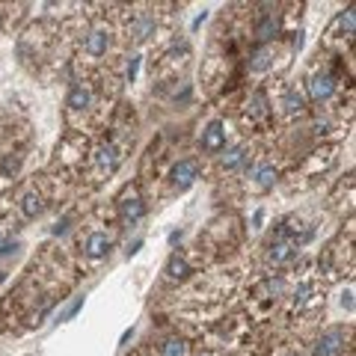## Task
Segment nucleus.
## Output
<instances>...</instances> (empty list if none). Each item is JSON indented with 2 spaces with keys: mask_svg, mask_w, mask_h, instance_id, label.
Wrapping results in <instances>:
<instances>
[{
  "mask_svg": "<svg viewBox=\"0 0 356 356\" xmlns=\"http://www.w3.org/2000/svg\"><path fill=\"white\" fill-rule=\"evenodd\" d=\"M77 280H81V270L69 247L44 243L24 276L13 285V291L0 300V332L21 336L27 330L42 327V321L77 285Z\"/></svg>",
  "mask_w": 356,
  "mask_h": 356,
  "instance_id": "nucleus-1",
  "label": "nucleus"
},
{
  "mask_svg": "<svg viewBox=\"0 0 356 356\" xmlns=\"http://www.w3.org/2000/svg\"><path fill=\"white\" fill-rule=\"evenodd\" d=\"M15 57L33 77L44 83H54L60 77L72 81L77 74L69 33L60 18H36L21 27L15 39Z\"/></svg>",
  "mask_w": 356,
  "mask_h": 356,
  "instance_id": "nucleus-2",
  "label": "nucleus"
},
{
  "mask_svg": "<svg viewBox=\"0 0 356 356\" xmlns=\"http://www.w3.org/2000/svg\"><path fill=\"white\" fill-rule=\"evenodd\" d=\"M134 143H137V113H134V104L119 102L104 134H98V137L89 143L77 196H89V193H95L98 187H104L110 178L122 170V163L128 161Z\"/></svg>",
  "mask_w": 356,
  "mask_h": 356,
  "instance_id": "nucleus-3",
  "label": "nucleus"
},
{
  "mask_svg": "<svg viewBox=\"0 0 356 356\" xmlns=\"http://www.w3.org/2000/svg\"><path fill=\"white\" fill-rule=\"evenodd\" d=\"M300 83L312 104V113L339 116L344 122L353 119V54L336 57L318 48Z\"/></svg>",
  "mask_w": 356,
  "mask_h": 356,
  "instance_id": "nucleus-4",
  "label": "nucleus"
},
{
  "mask_svg": "<svg viewBox=\"0 0 356 356\" xmlns=\"http://www.w3.org/2000/svg\"><path fill=\"white\" fill-rule=\"evenodd\" d=\"M122 235H125V232H122L110 205H95V208L83 211V214L77 217V226L72 232V243H69V252H72L81 276L107 264V259L113 255Z\"/></svg>",
  "mask_w": 356,
  "mask_h": 356,
  "instance_id": "nucleus-5",
  "label": "nucleus"
},
{
  "mask_svg": "<svg viewBox=\"0 0 356 356\" xmlns=\"http://www.w3.org/2000/svg\"><path fill=\"white\" fill-rule=\"evenodd\" d=\"M315 238V222L306 220L303 214H285L273 222L261 241L255 261H250V270H270L285 273L303 259V247Z\"/></svg>",
  "mask_w": 356,
  "mask_h": 356,
  "instance_id": "nucleus-6",
  "label": "nucleus"
},
{
  "mask_svg": "<svg viewBox=\"0 0 356 356\" xmlns=\"http://www.w3.org/2000/svg\"><path fill=\"white\" fill-rule=\"evenodd\" d=\"M191 60H193V48L181 33H172L170 39L154 44L152 57H149V74H152L154 95L170 98L172 104H178V92L191 98L193 89H191V83H187Z\"/></svg>",
  "mask_w": 356,
  "mask_h": 356,
  "instance_id": "nucleus-7",
  "label": "nucleus"
},
{
  "mask_svg": "<svg viewBox=\"0 0 356 356\" xmlns=\"http://www.w3.org/2000/svg\"><path fill=\"white\" fill-rule=\"evenodd\" d=\"M247 241V226L238 211H220L217 217H211L199 235L193 241V255L202 267H214V264H226L232 259H238V252L243 250Z\"/></svg>",
  "mask_w": 356,
  "mask_h": 356,
  "instance_id": "nucleus-8",
  "label": "nucleus"
},
{
  "mask_svg": "<svg viewBox=\"0 0 356 356\" xmlns=\"http://www.w3.org/2000/svg\"><path fill=\"white\" fill-rule=\"evenodd\" d=\"M288 282H291V270L285 273H270V270H250L243 280L241 291V309L250 315L255 327H264L280 318L288 297Z\"/></svg>",
  "mask_w": 356,
  "mask_h": 356,
  "instance_id": "nucleus-9",
  "label": "nucleus"
},
{
  "mask_svg": "<svg viewBox=\"0 0 356 356\" xmlns=\"http://www.w3.org/2000/svg\"><path fill=\"white\" fill-rule=\"evenodd\" d=\"M303 33L294 30V33H285V36L273 39V42H264V44H250L247 57H243V77L247 83H267V81H276V77H285V72L291 69V60L294 54L300 51L303 44Z\"/></svg>",
  "mask_w": 356,
  "mask_h": 356,
  "instance_id": "nucleus-10",
  "label": "nucleus"
},
{
  "mask_svg": "<svg viewBox=\"0 0 356 356\" xmlns=\"http://www.w3.org/2000/svg\"><path fill=\"white\" fill-rule=\"evenodd\" d=\"M63 199H72V193L65 191L48 170L33 172L21 184H15V191H9V202H13V211L21 220V226L42 220L51 208H57Z\"/></svg>",
  "mask_w": 356,
  "mask_h": 356,
  "instance_id": "nucleus-11",
  "label": "nucleus"
},
{
  "mask_svg": "<svg viewBox=\"0 0 356 356\" xmlns=\"http://www.w3.org/2000/svg\"><path fill=\"white\" fill-rule=\"evenodd\" d=\"M339 152H341V143H315L306 154H300L285 170L282 175L285 187L288 191H309V187H315L339 163Z\"/></svg>",
  "mask_w": 356,
  "mask_h": 356,
  "instance_id": "nucleus-12",
  "label": "nucleus"
},
{
  "mask_svg": "<svg viewBox=\"0 0 356 356\" xmlns=\"http://www.w3.org/2000/svg\"><path fill=\"white\" fill-rule=\"evenodd\" d=\"M199 330L202 324H193L187 318H175L170 327L140 344L131 356H196L199 353Z\"/></svg>",
  "mask_w": 356,
  "mask_h": 356,
  "instance_id": "nucleus-13",
  "label": "nucleus"
},
{
  "mask_svg": "<svg viewBox=\"0 0 356 356\" xmlns=\"http://www.w3.org/2000/svg\"><path fill=\"white\" fill-rule=\"evenodd\" d=\"M264 86H267V95H270L276 131L297 128L312 116V104H309L300 81L294 83V81H288V77H276V81H267Z\"/></svg>",
  "mask_w": 356,
  "mask_h": 356,
  "instance_id": "nucleus-14",
  "label": "nucleus"
},
{
  "mask_svg": "<svg viewBox=\"0 0 356 356\" xmlns=\"http://www.w3.org/2000/svg\"><path fill=\"white\" fill-rule=\"evenodd\" d=\"M282 175H285V161L276 154V149L270 143H264V146L255 152L250 166L235 178V181H238L243 196H267L282 181Z\"/></svg>",
  "mask_w": 356,
  "mask_h": 356,
  "instance_id": "nucleus-15",
  "label": "nucleus"
},
{
  "mask_svg": "<svg viewBox=\"0 0 356 356\" xmlns=\"http://www.w3.org/2000/svg\"><path fill=\"white\" fill-rule=\"evenodd\" d=\"M353 238H356V229H353V220L348 217V222L336 232V238L327 241V247L321 250V255L315 259L318 273L332 285V282H341V280H353Z\"/></svg>",
  "mask_w": 356,
  "mask_h": 356,
  "instance_id": "nucleus-16",
  "label": "nucleus"
},
{
  "mask_svg": "<svg viewBox=\"0 0 356 356\" xmlns=\"http://www.w3.org/2000/svg\"><path fill=\"white\" fill-rule=\"evenodd\" d=\"M199 178H202V158H199L196 152L175 154V158L166 163L161 178L154 181L152 196L158 199V202H170V199H175V196H184Z\"/></svg>",
  "mask_w": 356,
  "mask_h": 356,
  "instance_id": "nucleus-17",
  "label": "nucleus"
},
{
  "mask_svg": "<svg viewBox=\"0 0 356 356\" xmlns=\"http://www.w3.org/2000/svg\"><path fill=\"white\" fill-rule=\"evenodd\" d=\"M264 143H252L247 137H235L229 140V146L222 149L217 158H211L208 163H202V178H211V181H229V178H238L243 170L250 166V161L255 158V152H259Z\"/></svg>",
  "mask_w": 356,
  "mask_h": 356,
  "instance_id": "nucleus-18",
  "label": "nucleus"
},
{
  "mask_svg": "<svg viewBox=\"0 0 356 356\" xmlns=\"http://www.w3.org/2000/svg\"><path fill=\"white\" fill-rule=\"evenodd\" d=\"M235 137V128H232L229 116L222 113H211L208 119L199 122V131H196V154L202 158V163H208L211 158L229 146V140Z\"/></svg>",
  "mask_w": 356,
  "mask_h": 356,
  "instance_id": "nucleus-19",
  "label": "nucleus"
},
{
  "mask_svg": "<svg viewBox=\"0 0 356 356\" xmlns=\"http://www.w3.org/2000/svg\"><path fill=\"white\" fill-rule=\"evenodd\" d=\"M110 208H113L122 232H128V229L140 226V222L146 220V214H149V196H146V191H143L140 181H128L116 193L113 202H110Z\"/></svg>",
  "mask_w": 356,
  "mask_h": 356,
  "instance_id": "nucleus-20",
  "label": "nucleus"
},
{
  "mask_svg": "<svg viewBox=\"0 0 356 356\" xmlns=\"http://www.w3.org/2000/svg\"><path fill=\"white\" fill-rule=\"evenodd\" d=\"M353 36H356V9L348 3L327 24L324 39H321V51L336 54V57H348V54H353Z\"/></svg>",
  "mask_w": 356,
  "mask_h": 356,
  "instance_id": "nucleus-21",
  "label": "nucleus"
},
{
  "mask_svg": "<svg viewBox=\"0 0 356 356\" xmlns=\"http://www.w3.org/2000/svg\"><path fill=\"white\" fill-rule=\"evenodd\" d=\"M309 356H353V324H330L312 336Z\"/></svg>",
  "mask_w": 356,
  "mask_h": 356,
  "instance_id": "nucleus-22",
  "label": "nucleus"
},
{
  "mask_svg": "<svg viewBox=\"0 0 356 356\" xmlns=\"http://www.w3.org/2000/svg\"><path fill=\"white\" fill-rule=\"evenodd\" d=\"M199 270H205V267L196 261V255H193L191 247L172 250V255H170V259H166V264H163V282L172 285V288H184Z\"/></svg>",
  "mask_w": 356,
  "mask_h": 356,
  "instance_id": "nucleus-23",
  "label": "nucleus"
},
{
  "mask_svg": "<svg viewBox=\"0 0 356 356\" xmlns=\"http://www.w3.org/2000/svg\"><path fill=\"white\" fill-rule=\"evenodd\" d=\"M21 247V220L15 217L13 202H9V191L0 193V259L13 255Z\"/></svg>",
  "mask_w": 356,
  "mask_h": 356,
  "instance_id": "nucleus-24",
  "label": "nucleus"
},
{
  "mask_svg": "<svg viewBox=\"0 0 356 356\" xmlns=\"http://www.w3.org/2000/svg\"><path fill=\"white\" fill-rule=\"evenodd\" d=\"M330 205L339 211V214H344V211H353V172H348L344 178H339L336 184V193L330 196Z\"/></svg>",
  "mask_w": 356,
  "mask_h": 356,
  "instance_id": "nucleus-25",
  "label": "nucleus"
},
{
  "mask_svg": "<svg viewBox=\"0 0 356 356\" xmlns=\"http://www.w3.org/2000/svg\"><path fill=\"white\" fill-rule=\"evenodd\" d=\"M0 33H6V18H3V3H0Z\"/></svg>",
  "mask_w": 356,
  "mask_h": 356,
  "instance_id": "nucleus-26",
  "label": "nucleus"
}]
</instances>
